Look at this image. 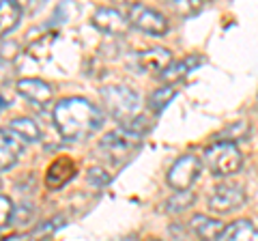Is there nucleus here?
Wrapping results in <instances>:
<instances>
[{"label":"nucleus","instance_id":"20e7f679","mask_svg":"<svg viewBox=\"0 0 258 241\" xmlns=\"http://www.w3.org/2000/svg\"><path fill=\"white\" fill-rule=\"evenodd\" d=\"M101 101L108 112L123 125L136 118V112L140 108V97L129 86H106L101 88Z\"/></svg>","mask_w":258,"mask_h":241},{"label":"nucleus","instance_id":"7ed1b4c3","mask_svg":"<svg viewBox=\"0 0 258 241\" xmlns=\"http://www.w3.org/2000/svg\"><path fill=\"white\" fill-rule=\"evenodd\" d=\"M203 159L209 172L213 176H220V179L239 172L243 166V155L232 142H213L211 147H207Z\"/></svg>","mask_w":258,"mask_h":241},{"label":"nucleus","instance_id":"f257e3e1","mask_svg":"<svg viewBox=\"0 0 258 241\" xmlns=\"http://www.w3.org/2000/svg\"><path fill=\"white\" fill-rule=\"evenodd\" d=\"M56 130L69 142L86 140L99 130L103 116L97 106H93L84 97H67L60 99L54 108Z\"/></svg>","mask_w":258,"mask_h":241},{"label":"nucleus","instance_id":"393cba45","mask_svg":"<svg viewBox=\"0 0 258 241\" xmlns=\"http://www.w3.org/2000/svg\"><path fill=\"white\" fill-rule=\"evenodd\" d=\"M32 213H35L32 205L22 203L18 209H15V213H13V224H24V222H28V220L32 218Z\"/></svg>","mask_w":258,"mask_h":241},{"label":"nucleus","instance_id":"aec40b11","mask_svg":"<svg viewBox=\"0 0 258 241\" xmlns=\"http://www.w3.org/2000/svg\"><path fill=\"white\" fill-rule=\"evenodd\" d=\"M194 203V194L187 190H183V192H174V194L166 200V211L168 213H183L185 209H189Z\"/></svg>","mask_w":258,"mask_h":241},{"label":"nucleus","instance_id":"f8f14e48","mask_svg":"<svg viewBox=\"0 0 258 241\" xmlns=\"http://www.w3.org/2000/svg\"><path fill=\"white\" fill-rule=\"evenodd\" d=\"M203 63H205L203 56H198V54H187V56H183L181 61L172 63V65L164 71V74H159V78L164 80L166 84L179 82V80H183L185 76H189L191 71H196L200 65H203Z\"/></svg>","mask_w":258,"mask_h":241},{"label":"nucleus","instance_id":"2eb2a0df","mask_svg":"<svg viewBox=\"0 0 258 241\" xmlns=\"http://www.w3.org/2000/svg\"><path fill=\"white\" fill-rule=\"evenodd\" d=\"M22 18V5L15 0H0V37L9 35L20 24Z\"/></svg>","mask_w":258,"mask_h":241},{"label":"nucleus","instance_id":"5701e85b","mask_svg":"<svg viewBox=\"0 0 258 241\" xmlns=\"http://www.w3.org/2000/svg\"><path fill=\"white\" fill-rule=\"evenodd\" d=\"M110 179L112 176L103 170L101 166H93V168H88V181L93 183V186H97V188H103V186H108L110 183Z\"/></svg>","mask_w":258,"mask_h":241},{"label":"nucleus","instance_id":"9d476101","mask_svg":"<svg viewBox=\"0 0 258 241\" xmlns=\"http://www.w3.org/2000/svg\"><path fill=\"white\" fill-rule=\"evenodd\" d=\"M15 88H18V93L22 97H26L32 103H39V106H45V103L52 101V97H54L52 86L39 78H22V80H18Z\"/></svg>","mask_w":258,"mask_h":241},{"label":"nucleus","instance_id":"423d86ee","mask_svg":"<svg viewBox=\"0 0 258 241\" xmlns=\"http://www.w3.org/2000/svg\"><path fill=\"white\" fill-rule=\"evenodd\" d=\"M200 170H203V162H200L198 155H181L170 168H168L166 183L172 190L183 192L198 181Z\"/></svg>","mask_w":258,"mask_h":241},{"label":"nucleus","instance_id":"4468645a","mask_svg":"<svg viewBox=\"0 0 258 241\" xmlns=\"http://www.w3.org/2000/svg\"><path fill=\"white\" fill-rule=\"evenodd\" d=\"M76 162L69 157H60L56 159V162L50 166V170H47V176H45V183L47 188H60L64 186L71 176L76 174Z\"/></svg>","mask_w":258,"mask_h":241},{"label":"nucleus","instance_id":"6e6552de","mask_svg":"<svg viewBox=\"0 0 258 241\" xmlns=\"http://www.w3.org/2000/svg\"><path fill=\"white\" fill-rule=\"evenodd\" d=\"M93 26L106 35H125L129 28V20L120 11L112 7H101L93 13Z\"/></svg>","mask_w":258,"mask_h":241},{"label":"nucleus","instance_id":"4be33fe9","mask_svg":"<svg viewBox=\"0 0 258 241\" xmlns=\"http://www.w3.org/2000/svg\"><path fill=\"white\" fill-rule=\"evenodd\" d=\"M170 7L179 15H183V18H187V15H194V13L200 11V5L194 3V0H181V3H179V0H172Z\"/></svg>","mask_w":258,"mask_h":241},{"label":"nucleus","instance_id":"f3484780","mask_svg":"<svg viewBox=\"0 0 258 241\" xmlns=\"http://www.w3.org/2000/svg\"><path fill=\"white\" fill-rule=\"evenodd\" d=\"M9 130L18 134L24 142H37L39 138H41V130H39V125L32 118H26V116L13 118L11 125H9Z\"/></svg>","mask_w":258,"mask_h":241},{"label":"nucleus","instance_id":"1a4fd4ad","mask_svg":"<svg viewBox=\"0 0 258 241\" xmlns=\"http://www.w3.org/2000/svg\"><path fill=\"white\" fill-rule=\"evenodd\" d=\"M24 147H26V142H24L18 134L0 127V172L15 166Z\"/></svg>","mask_w":258,"mask_h":241},{"label":"nucleus","instance_id":"f03ea898","mask_svg":"<svg viewBox=\"0 0 258 241\" xmlns=\"http://www.w3.org/2000/svg\"><path fill=\"white\" fill-rule=\"evenodd\" d=\"M142 136L129 132L127 127H118L114 132H108L99 140V153L112 164H125L129 157L134 155V151L140 147Z\"/></svg>","mask_w":258,"mask_h":241},{"label":"nucleus","instance_id":"412c9836","mask_svg":"<svg viewBox=\"0 0 258 241\" xmlns=\"http://www.w3.org/2000/svg\"><path fill=\"white\" fill-rule=\"evenodd\" d=\"M13 213H15L13 203L7 196L0 194V228L9 226V224L13 222Z\"/></svg>","mask_w":258,"mask_h":241},{"label":"nucleus","instance_id":"9b49d317","mask_svg":"<svg viewBox=\"0 0 258 241\" xmlns=\"http://www.w3.org/2000/svg\"><path fill=\"white\" fill-rule=\"evenodd\" d=\"M172 52L166 47H149L138 54V65L142 71H151V74H164V71L172 65Z\"/></svg>","mask_w":258,"mask_h":241},{"label":"nucleus","instance_id":"a878e982","mask_svg":"<svg viewBox=\"0 0 258 241\" xmlns=\"http://www.w3.org/2000/svg\"><path fill=\"white\" fill-rule=\"evenodd\" d=\"M151 241H159V239H151Z\"/></svg>","mask_w":258,"mask_h":241},{"label":"nucleus","instance_id":"0eeeda50","mask_svg":"<svg viewBox=\"0 0 258 241\" xmlns=\"http://www.w3.org/2000/svg\"><path fill=\"white\" fill-rule=\"evenodd\" d=\"M247 200L245 190L239 183H220L215 186L211 196H209V209L215 213H230L243 207Z\"/></svg>","mask_w":258,"mask_h":241},{"label":"nucleus","instance_id":"b1692460","mask_svg":"<svg viewBox=\"0 0 258 241\" xmlns=\"http://www.w3.org/2000/svg\"><path fill=\"white\" fill-rule=\"evenodd\" d=\"M64 222L62 215H56V218H52L50 222H45L41 224V228H37L35 232H32V237H47V235H52V232L60 226V224Z\"/></svg>","mask_w":258,"mask_h":241},{"label":"nucleus","instance_id":"dca6fc26","mask_svg":"<svg viewBox=\"0 0 258 241\" xmlns=\"http://www.w3.org/2000/svg\"><path fill=\"white\" fill-rule=\"evenodd\" d=\"M220 241H258V228L249 220H237L226 226Z\"/></svg>","mask_w":258,"mask_h":241},{"label":"nucleus","instance_id":"a211bd4d","mask_svg":"<svg viewBox=\"0 0 258 241\" xmlns=\"http://www.w3.org/2000/svg\"><path fill=\"white\" fill-rule=\"evenodd\" d=\"M174 97H176V88L172 84L159 86V88H155V91L151 93V97H149V110L155 112V114H159V112L164 110Z\"/></svg>","mask_w":258,"mask_h":241},{"label":"nucleus","instance_id":"39448f33","mask_svg":"<svg viewBox=\"0 0 258 241\" xmlns=\"http://www.w3.org/2000/svg\"><path fill=\"white\" fill-rule=\"evenodd\" d=\"M127 20L132 26L153 37H164L168 33V20L164 18V13H159L157 9L147 5H140V3L132 5L127 11Z\"/></svg>","mask_w":258,"mask_h":241},{"label":"nucleus","instance_id":"6ab92c4d","mask_svg":"<svg viewBox=\"0 0 258 241\" xmlns=\"http://www.w3.org/2000/svg\"><path fill=\"white\" fill-rule=\"evenodd\" d=\"M249 134H252V127H249L245 120H235V123H230L228 127H224V130L215 136V140L217 142H232V144H235L237 140H245Z\"/></svg>","mask_w":258,"mask_h":241},{"label":"nucleus","instance_id":"ddd939ff","mask_svg":"<svg viewBox=\"0 0 258 241\" xmlns=\"http://www.w3.org/2000/svg\"><path fill=\"white\" fill-rule=\"evenodd\" d=\"M189 226L200 241H220L226 230V226L220 220L209 218V215H194Z\"/></svg>","mask_w":258,"mask_h":241}]
</instances>
